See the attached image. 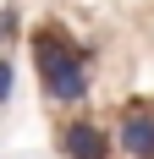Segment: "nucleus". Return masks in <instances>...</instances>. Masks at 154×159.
<instances>
[{"mask_svg":"<svg viewBox=\"0 0 154 159\" xmlns=\"http://www.w3.org/2000/svg\"><path fill=\"white\" fill-rule=\"evenodd\" d=\"M28 49H33V71H39V88H44L50 104L61 110H83L94 93V66H88V49L77 44L61 22H44V28L28 33Z\"/></svg>","mask_w":154,"mask_h":159,"instance_id":"1","label":"nucleus"},{"mask_svg":"<svg viewBox=\"0 0 154 159\" xmlns=\"http://www.w3.org/2000/svg\"><path fill=\"white\" fill-rule=\"evenodd\" d=\"M55 143H61V154H66V159H110L116 137H110V126L99 121V115H83V110H77L72 121H61Z\"/></svg>","mask_w":154,"mask_h":159,"instance_id":"2","label":"nucleus"},{"mask_svg":"<svg viewBox=\"0 0 154 159\" xmlns=\"http://www.w3.org/2000/svg\"><path fill=\"white\" fill-rule=\"evenodd\" d=\"M116 148L127 159H154V99H132L116 115Z\"/></svg>","mask_w":154,"mask_h":159,"instance_id":"3","label":"nucleus"},{"mask_svg":"<svg viewBox=\"0 0 154 159\" xmlns=\"http://www.w3.org/2000/svg\"><path fill=\"white\" fill-rule=\"evenodd\" d=\"M17 39H22V11L6 0V6H0V49H6V44H17Z\"/></svg>","mask_w":154,"mask_h":159,"instance_id":"4","label":"nucleus"},{"mask_svg":"<svg viewBox=\"0 0 154 159\" xmlns=\"http://www.w3.org/2000/svg\"><path fill=\"white\" fill-rule=\"evenodd\" d=\"M11 93H17V61L6 55V49H0V110L11 104Z\"/></svg>","mask_w":154,"mask_h":159,"instance_id":"5","label":"nucleus"}]
</instances>
